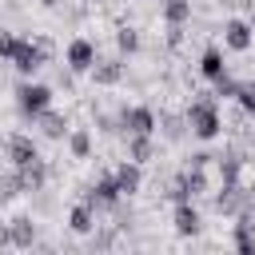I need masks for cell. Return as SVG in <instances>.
I'll return each instance as SVG.
<instances>
[{
    "mask_svg": "<svg viewBox=\"0 0 255 255\" xmlns=\"http://www.w3.org/2000/svg\"><path fill=\"white\" fill-rule=\"evenodd\" d=\"M187 128H191V135H199V139H215L219 135V112H215V104H211V96H203V100H195L191 108H187Z\"/></svg>",
    "mask_w": 255,
    "mask_h": 255,
    "instance_id": "6da1fadb",
    "label": "cell"
},
{
    "mask_svg": "<svg viewBox=\"0 0 255 255\" xmlns=\"http://www.w3.org/2000/svg\"><path fill=\"white\" fill-rule=\"evenodd\" d=\"M48 56H52V44H48V40H36V44H32V40H16L12 68H16V72H24V76H32Z\"/></svg>",
    "mask_w": 255,
    "mask_h": 255,
    "instance_id": "7a4b0ae2",
    "label": "cell"
},
{
    "mask_svg": "<svg viewBox=\"0 0 255 255\" xmlns=\"http://www.w3.org/2000/svg\"><path fill=\"white\" fill-rule=\"evenodd\" d=\"M16 104H20V112L36 116V112H44L52 104V88H44V84H20L16 88Z\"/></svg>",
    "mask_w": 255,
    "mask_h": 255,
    "instance_id": "3957f363",
    "label": "cell"
},
{
    "mask_svg": "<svg viewBox=\"0 0 255 255\" xmlns=\"http://www.w3.org/2000/svg\"><path fill=\"white\" fill-rule=\"evenodd\" d=\"M16 179H20V191H40V187H44V179H48V167H44V159L20 163V167H16Z\"/></svg>",
    "mask_w": 255,
    "mask_h": 255,
    "instance_id": "277c9868",
    "label": "cell"
},
{
    "mask_svg": "<svg viewBox=\"0 0 255 255\" xmlns=\"http://www.w3.org/2000/svg\"><path fill=\"white\" fill-rule=\"evenodd\" d=\"M223 40H227L231 52H247L251 48V24L247 20H227L223 24Z\"/></svg>",
    "mask_w": 255,
    "mask_h": 255,
    "instance_id": "5b68a950",
    "label": "cell"
},
{
    "mask_svg": "<svg viewBox=\"0 0 255 255\" xmlns=\"http://www.w3.org/2000/svg\"><path fill=\"white\" fill-rule=\"evenodd\" d=\"M120 124H124L128 131H143V135H151V131H155V112H151V108H128V112L120 116Z\"/></svg>",
    "mask_w": 255,
    "mask_h": 255,
    "instance_id": "8992f818",
    "label": "cell"
},
{
    "mask_svg": "<svg viewBox=\"0 0 255 255\" xmlns=\"http://www.w3.org/2000/svg\"><path fill=\"white\" fill-rule=\"evenodd\" d=\"M92 64H96V48L88 40H72L68 44V68L72 72H88Z\"/></svg>",
    "mask_w": 255,
    "mask_h": 255,
    "instance_id": "52a82bcc",
    "label": "cell"
},
{
    "mask_svg": "<svg viewBox=\"0 0 255 255\" xmlns=\"http://www.w3.org/2000/svg\"><path fill=\"white\" fill-rule=\"evenodd\" d=\"M116 199H120V187H116V175H104L92 191H88V203L92 207H116Z\"/></svg>",
    "mask_w": 255,
    "mask_h": 255,
    "instance_id": "ba28073f",
    "label": "cell"
},
{
    "mask_svg": "<svg viewBox=\"0 0 255 255\" xmlns=\"http://www.w3.org/2000/svg\"><path fill=\"white\" fill-rule=\"evenodd\" d=\"M8 159L20 167V163H32V159H40V155H36V143H32L28 135H8Z\"/></svg>",
    "mask_w": 255,
    "mask_h": 255,
    "instance_id": "9c48e42d",
    "label": "cell"
},
{
    "mask_svg": "<svg viewBox=\"0 0 255 255\" xmlns=\"http://www.w3.org/2000/svg\"><path fill=\"white\" fill-rule=\"evenodd\" d=\"M139 179H143V175H139V163H135V159L116 167V187H120V195H135V191H139Z\"/></svg>",
    "mask_w": 255,
    "mask_h": 255,
    "instance_id": "30bf717a",
    "label": "cell"
},
{
    "mask_svg": "<svg viewBox=\"0 0 255 255\" xmlns=\"http://www.w3.org/2000/svg\"><path fill=\"white\" fill-rule=\"evenodd\" d=\"M120 76H124V64H120V60H96V64H92V80L104 84V88L120 84Z\"/></svg>",
    "mask_w": 255,
    "mask_h": 255,
    "instance_id": "8fae6325",
    "label": "cell"
},
{
    "mask_svg": "<svg viewBox=\"0 0 255 255\" xmlns=\"http://www.w3.org/2000/svg\"><path fill=\"white\" fill-rule=\"evenodd\" d=\"M36 124H40V131L48 135V139H64V131H68V120L60 116V112H36Z\"/></svg>",
    "mask_w": 255,
    "mask_h": 255,
    "instance_id": "7c38bea8",
    "label": "cell"
},
{
    "mask_svg": "<svg viewBox=\"0 0 255 255\" xmlns=\"http://www.w3.org/2000/svg\"><path fill=\"white\" fill-rule=\"evenodd\" d=\"M175 231H179V235H195V231H199V211L191 207V199H183V203L175 207Z\"/></svg>",
    "mask_w": 255,
    "mask_h": 255,
    "instance_id": "4fadbf2b",
    "label": "cell"
},
{
    "mask_svg": "<svg viewBox=\"0 0 255 255\" xmlns=\"http://www.w3.org/2000/svg\"><path fill=\"white\" fill-rule=\"evenodd\" d=\"M8 235H12L16 247H32V243H36V227H32L28 215H16V219L8 223Z\"/></svg>",
    "mask_w": 255,
    "mask_h": 255,
    "instance_id": "5bb4252c",
    "label": "cell"
},
{
    "mask_svg": "<svg viewBox=\"0 0 255 255\" xmlns=\"http://www.w3.org/2000/svg\"><path fill=\"white\" fill-rule=\"evenodd\" d=\"M179 187H183V195L191 199V195H199V191H207V179H203V167H187L183 175H179Z\"/></svg>",
    "mask_w": 255,
    "mask_h": 255,
    "instance_id": "9a60e30c",
    "label": "cell"
},
{
    "mask_svg": "<svg viewBox=\"0 0 255 255\" xmlns=\"http://www.w3.org/2000/svg\"><path fill=\"white\" fill-rule=\"evenodd\" d=\"M68 227H72V231H80V235H88V231L96 227V223H92V203H88V199L72 207V215H68Z\"/></svg>",
    "mask_w": 255,
    "mask_h": 255,
    "instance_id": "2e32d148",
    "label": "cell"
},
{
    "mask_svg": "<svg viewBox=\"0 0 255 255\" xmlns=\"http://www.w3.org/2000/svg\"><path fill=\"white\" fill-rule=\"evenodd\" d=\"M199 72H203L207 80H219V76H223V56H219V48H207V52H203Z\"/></svg>",
    "mask_w": 255,
    "mask_h": 255,
    "instance_id": "e0dca14e",
    "label": "cell"
},
{
    "mask_svg": "<svg viewBox=\"0 0 255 255\" xmlns=\"http://www.w3.org/2000/svg\"><path fill=\"white\" fill-rule=\"evenodd\" d=\"M128 155H131L135 163H143V159H151V135H143V131H131V143H128Z\"/></svg>",
    "mask_w": 255,
    "mask_h": 255,
    "instance_id": "ac0fdd59",
    "label": "cell"
},
{
    "mask_svg": "<svg viewBox=\"0 0 255 255\" xmlns=\"http://www.w3.org/2000/svg\"><path fill=\"white\" fill-rule=\"evenodd\" d=\"M187 16H191V0H167L163 4V20L167 24H183Z\"/></svg>",
    "mask_w": 255,
    "mask_h": 255,
    "instance_id": "d6986e66",
    "label": "cell"
},
{
    "mask_svg": "<svg viewBox=\"0 0 255 255\" xmlns=\"http://www.w3.org/2000/svg\"><path fill=\"white\" fill-rule=\"evenodd\" d=\"M219 171H223V183H239V155L235 151L219 155Z\"/></svg>",
    "mask_w": 255,
    "mask_h": 255,
    "instance_id": "ffe728a7",
    "label": "cell"
},
{
    "mask_svg": "<svg viewBox=\"0 0 255 255\" xmlns=\"http://www.w3.org/2000/svg\"><path fill=\"white\" fill-rule=\"evenodd\" d=\"M235 100H239L247 112H255V80H243V84H235Z\"/></svg>",
    "mask_w": 255,
    "mask_h": 255,
    "instance_id": "44dd1931",
    "label": "cell"
},
{
    "mask_svg": "<svg viewBox=\"0 0 255 255\" xmlns=\"http://www.w3.org/2000/svg\"><path fill=\"white\" fill-rule=\"evenodd\" d=\"M183 128H187V120H183V116H163V135H167V139H179V135H183Z\"/></svg>",
    "mask_w": 255,
    "mask_h": 255,
    "instance_id": "7402d4cb",
    "label": "cell"
},
{
    "mask_svg": "<svg viewBox=\"0 0 255 255\" xmlns=\"http://www.w3.org/2000/svg\"><path fill=\"white\" fill-rule=\"evenodd\" d=\"M116 44H120V52H135V48H139V36H135L131 28H120V32H116Z\"/></svg>",
    "mask_w": 255,
    "mask_h": 255,
    "instance_id": "603a6c76",
    "label": "cell"
},
{
    "mask_svg": "<svg viewBox=\"0 0 255 255\" xmlns=\"http://www.w3.org/2000/svg\"><path fill=\"white\" fill-rule=\"evenodd\" d=\"M20 191V179L16 175H0V199H12Z\"/></svg>",
    "mask_w": 255,
    "mask_h": 255,
    "instance_id": "cb8c5ba5",
    "label": "cell"
},
{
    "mask_svg": "<svg viewBox=\"0 0 255 255\" xmlns=\"http://www.w3.org/2000/svg\"><path fill=\"white\" fill-rule=\"evenodd\" d=\"M16 40H20V36H12V32H0V60H12V52H16Z\"/></svg>",
    "mask_w": 255,
    "mask_h": 255,
    "instance_id": "d4e9b609",
    "label": "cell"
},
{
    "mask_svg": "<svg viewBox=\"0 0 255 255\" xmlns=\"http://www.w3.org/2000/svg\"><path fill=\"white\" fill-rule=\"evenodd\" d=\"M235 84H239V80H231V76L223 72V76L215 80V96H235Z\"/></svg>",
    "mask_w": 255,
    "mask_h": 255,
    "instance_id": "484cf974",
    "label": "cell"
},
{
    "mask_svg": "<svg viewBox=\"0 0 255 255\" xmlns=\"http://www.w3.org/2000/svg\"><path fill=\"white\" fill-rule=\"evenodd\" d=\"M88 147H92L88 131H76V135H72V151H76V155H88Z\"/></svg>",
    "mask_w": 255,
    "mask_h": 255,
    "instance_id": "4316f807",
    "label": "cell"
},
{
    "mask_svg": "<svg viewBox=\"0 0 255 255\" xmlns=\"http://www.w3.org/2000/svg\"><path fill=\"white\" fill-rule=\"evenodd\" d=\"M4 243H12V235H8V227L0 223V247H4Z\"/></svg>",
    "mask_w": 255,
    "mask_h": 255,
    "instance_id": "83f0119b",
    "label": "cell"
},
{
    "mask_svg": "<svg viewBox=\"0 0 255 255\" xmlns=\"http://www.w3.org/2000/svg\"><path fill=\"white\" fill-rule=\"evenodd\" d=\"M40 4H44V8H56V4H60V0H40Z\"/></svg>",
    "mask_w": 255,
    "mask_h": 255,
    "instance_id": "f1b7e54d",
    "label": "cell"
},
{
    "mask_svg": "<svg viewBox=\"0 0 255 255\" xmlns=\"http://www.w3.org/2000/svg\"><path fill=\"white\" fill-rule=\"evenodd\" d=\"M251 195H255V179H251Z\"/></svg>",
    "mask_w": 255,
    "mask_h": 255,
    "instance_id": "f546056e",
    "label": "cell"
},
{
    "mask_svg": "<svg viewBox=\"0 0 255 255\" xmlns=\"http://www.w3.org/2000/svg\"><path fill=\"white\" fill-rule=\"evenodd\" d=\"M251 32H255V24H251Z\"/></svg>",
    "mask_w": 255,
    "mask_h": 255,
    "instance_id": "4dcf8cb0",
    "label": "cell"
}]
</instances>
